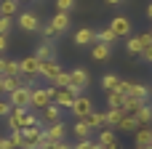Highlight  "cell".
<instances>
[{"instance_id":"46","label":"cell","mask_w":152,"mask_h":149,"mask_svg":"<svg viewBox=\"0 0 152 149\" xmlns=\"http://www.w3.org/2000/svg\"><path fill=\"white\" fill-rule=\"evenodd\" d=\"M88 149H102V147H99V144H96V141H91V147H88Z\"/></svg>"},{"instance_id":"2","label":"cell","mask_w":152,"mask_h":149,"mask_svg":"<svg viewBox=\"0 0 152 149\" xmlns=\"http://www.w3.org/2000/svg\"><path fill=\"white\" fill-rule=\"evenodd\" d=\"M77 96H80L77 88H56V93H53V104L61 107V109H72V104H75Z\"/></svg>"},{"instance_id":"36","label":"cell","mask_w":152,"mask_h":149,"mask_svg":"<svg viewBox=\"0 0 152 149\" xmlns=\"http://www.w3.org/2000/svg\"><path fill=\"white\" fill-rule=\"evenodd\" d=\"M11 27H13V19L11 16H0V35H8Z\"/></svg>"},{"instance_id":"45","label":"cell","mask_w":152,"mask_h":149,"mask_svg":"<svg viewBox=\"0 0 152 149\" xmlns=\"http://www.w3.org/2000/svg\"><path fill=\"white\" fill-rule=\"evenodd\" d=\"M107 3H110V5H123L126 0H107Z\"/></svg>"},{"instance_id":"11","label":"cell","mask_w":152,"mask_h":149,"mask_svg":"<svg viewBox=\"0 0 152 149\" xmlns=\"http://www.w3.org/2000/svg\"><path fill=\"white\" fill-rule=\"evenodd\" d=\"M94 43H96V29L80 27V29L75 32V45H80V48H91Z\"/></svg>"},{"instance_id":"43","label":"cell","mask_w":152,"mask_h":149,"mask_svg":"<svg viewBox=\"0 0 152 149\" xmlns=\"http://www.w3.org/2000/svg\"><path fill=\"white\" fill-rule=\"evenodd\" d=\"M53 149H72V144H67V141H56Z\"/></svg>"},{"instance_id":"40","label":"cell","mask_w":152,"mask_h":149,"mask_svg":"<svg viewBox=\"0 0 152 149\" xmlns=\"http://www.w3.org/2000/svg\"><path fill=\"white\" fill-rule=\"evenodd\" d=\"M142 61H147V64H152V45H147V48L142 51Z\"/></svg>"},{"instance_id":"15","label":"cell","mask_w":152,"mask_h":149,"mask_svg":"<svg viewBox=\"0 0 152 149\" xmlns=\"http://www.w3.org/2000/svg\"><path fill=\"white\" fill-rule=\"evenodd\" d=\"M61 107H56V104H48L45 109H43V120H45V125H53V123H61Z\"/></svg>"},{"instance_id":"30","label":"cell","mask_w":152,"mask_h":149,"mask_svg":"<svg viewBox=\"0 0 152 149\" xmlns=\"http://www.w3.org/2000/svg\"><path fill=\"white\" fill-rule=\"evenodd\" d=\"M37 35H40V37H43L45 43H53V40L59 37V32H56V29H53L51 24H40V29H37Z\"/></svg>"},{"instance_id":"32","label":"cell","mask_w":152,"mask_h":149,"mask_svg":"<svg viewBox=\"0 0 152 149\" xmlns=\"http://www.w3.org/2000/svg\"><path fill=\"white\" fill-rule=\"evenodd\" d=\"M16 11H19L16 0H0V16H13Z\"/></svg>"},{"instance_id":"44","label":"cell","mask_w":152,"mask_h":149,"mask_svg":"<svg viewBox=\"0 0 152 149\" xmlns=\"http://www.w3.org/2000/svg\"><path fill=\"white\" fill-rule=\"evenodd\" d=\"M3 69H5V59L0 56V77H3Z\"/></svg>"},{"instance_id":"21","label":"cell","mask_w":152,"mask_h":149,"mask_svg":"<svg viewBox=\"0 0 152 149\" xmlns=\"http://www.w3.org/2000/svg\"><path fill=\"white\" fill-rule=\"evenodd\" d=\"M83 123H86L91 131H102V128H104V112H96V109H94L88 117H83Z\"/></svg>"},{"instance_id":"18","label":"cell","mask_w":152,"mask_h":149,"mask_svg":"<svg viewBox=\"0 0 152 149\" xmlns=\"http://www.w3.org/2000/svg\"><path fill=\"white\" fill-rule=\"evenodd\" d=\"M91 56H94L96 61H107V59L112 56V45H104V43H94V45H91Z\"/></svg>"},{"instance_id":"38","label":"cell","mask_w":152,"mask_h":149,"mask_svg":"<svg viewBox=\"0 0 152 149\" xmlns=\"http://www.w3.org/2000/svg\"><path fill=\"white\" fill-rule=\"evenodd\" d=\"M56 8L67 13V11H72V8H75V0H56Z\"/></svg>"},{"instance_id":"34","label":"cell","mask_w":152,"mask_h":149,"mask_svg":"<svg viewBox=\"0 0 152 149\" xmlns=\"http://www.w3.org/2000/svg\"><path fill=\"white\" fill-rule=\"evenodd\" d=\"M8 144H11L13 149H24V136H21V131H11Z\"/></svg>"},{"instance_id":"14","label":"cell","mask_w":152,"mask_h":149,"mask_svg":"<svg viewBox=\"0 0 152 149\" xmlns=\"http://www.w3.org/2000/svg\"><path fill=\"white\" fill-rule=\"evenodd\" d=\"M134 141H136L139 149L152 147V125H139V131L134 133Z\"/></svg>"},{"instance_id":"24","label":"cell","mask_w":152,"mask_h":149,"mask_svg":"<svg viewBox=\"0 0 152 149\" xmlns=\"http://www.w3.org/2000/svg\"><path fill=\"white\" fill-rule=\"evenodd\" d=\"M118 131H123V133H136V131H139V120H136V117H131V115H126V117L120 120Z\"/></svg>"},{"instance_id":"19","label":"cell","mask_w":152,"mask_h":149,"mask_svg":"<svg viewBox=\"0 0 152 149\" xmlns=\"http://www.w3.org/2000/svg\"><path fill=\"white\" fill-rule=\"evenodd\" d=\"M144 104H147V101H139V99H134V96H126V101H123V112L131 115V117H136L139 109H142Z\"/></svg>"},{"instance_id":"5","label":"cell","mask_w":152,"mask_h":149,"mask_svg":"<svg viewBox=\"0 0 152 149\" xmlns=\"http://www.w3.org/2000/svg\"><path fill=\"white\" fill-rule=\"evenodd\" d=\"M69 112H72L77 120L88 117V115L94 112V101H91V96H83V93H80V96L75 99V104H72V109H69Z\"/></svg>"},{"instance_id":"28","label":"cell","mask_w":152,"mask_h":149,"mask_svg":"<svg viewBox=\"0 0 152 149\" xmlns=\"http://www.w3.org/2000/svg\"><path fill=\"white\" fill-rule=\"evenodd\" d=\"M21 85H24V77H3V91H5V96L13 93L16 88H21Z\"/></svg>"},{"instance_id":"50","label":"cell","mask_w":152,"mask_h":149,"mask_svg":"<svg viewBox=\"0 0 152 149\" xmlns=\"http://www.w3.org/2000/svg\"><path fill=\"white\" fill-rule=\"evenodd\" d=\"M0 149H3V139H0Z\"/></svg>"},{"instance_id":"9","label":"cell","mask_w":152,"mask_h":149,"mask_svg":"<svg viewBox=\"0 0 152 149\" xmlns=\"http://www.w3.org/2000/svg\"><path fill=\"white\" fill-rule=\"evenodd\" d=\"M27 112L29 109H11V115L5 117L8 120V128L11 131H24L27 128Z\"/></svg>"},{"instance_id":"35","label":"cell","mask_w":152,"mask_h":149,"mask_svg":"<svg viewBox=\"0 0 152 149\" xmlns=\"http://www.w3.org/2000/svg\"><path fill=\"white\" fill-rule=\"evenodd\" d=\"M53 85H56V88H69V85H72V77H69V72H64V69H61V75L53 80Z\"/></svg>"},{"instance_id":"27","label":"cell","mask_w":152,"mask_h":149,"mask_svg":"<svg viewBox=\"0 0 152 149\" xmlns=\"http://www.w3.org/2000/svg\"><path fill=\"white\" fill-rule=\"evenodd\" d=\"M118 83H120V77L115 75V72H107V75H102V88L110 93V91H115L118 88Z\"/></svg>"},{"instance_id":"23","label":"cell","mask_w":152,"mask_h":149,"mask_svg":"<svg viewBox=\"0 0 152 149\" xmlns=\"http://www.w3.org/2000/svg\"><path fill=\"white\" fill-rule=\"evenodd\" d=\"M150 85H144V83H131V91H128V96H134V99H139V101H147V96H150Z\"/></svg>"},{"instance_id":"33","label":"cell","mask_w":152,"mask_h":149,"mask_svg":"<svg viewBox=\"0 0 152 149\" xmlns=\"http://www.w3.org/2000/svg\"><path fill=\"white\" fill-rule=\"evenodd\" d=\"M3 77H21L19 61H8V59H5V69H3Z\"/></svg>"},{"instance_id":"1","label":"cell","mask_w":152,"mask_h":149,"mask_svg":"<svg viewBox=\"0 0 152 149\" xmlns=\"http://www.w3.org/2000/svg\"><path fill=\"white\" fill-rule=\"evenodd\" d=\"M53 93H56V85L51 88H32V96H29V109H45L48 104H53Z\"/></svg>"},{"instance_id":"16","label":"cell","mask_w":152,"mask_h":149,"mask_svg":"<svg viewBox=\"0 0 152 149\" xmlns=\"http://www.w3.org/2000/svg\"><path fill=\"white\" fill-rule=\"evenodd\" d=\"M51 27L61 35V32H67L69 29V13H64V11H56V16L51 19Z\"/></svg>"},{"instance_id":"25","label":"cell","mask_w":152,"mask_h":149,"mask_svg":"<svg viewBox=\"0 0 152 149\" xmlns=\"http://www.w3.org/2000/svg\"><path fill=\"white\" fill-rule=\"evenodd\" d=\"M126 51L131 53V56H142V51H144V45H142V40L139 37H126Z\"/></svg>"},{"instance_id":"37","label":"cell","mask_w":152,"mask_h":149,"mask_svg":"<svg viewBox=\"0 0 152 149\" xmlns=\"http://www.w3.org/2000/svg\"><path fill=\"white\" fill-rule=\"evenodd\" d=\"M11 109H13V107H11V101L0 96V117H8V115H11Z\"/></svg>"},{"instance_id":"41","label":"cell","mask_w":152,"mask_h":149,"mask_svg":"<svg viewBox=\"0 0 152 149\" xmlns=\"http://www.w3.org/2000/svg\"><path fill=\"white\" fill-rule=\"evenodd\" d=\"M8 48V35H0V53Z\"/></svg>"},{"instance_id":"39","label":"cell","mask_w":152,"mask_h":149,"mask_svg":"<svg viewBox=\"0 0 152 149\" xmlns=\"http://www.w3.org/2000/svg\"><path fill=\"white\" fill-rule=\"evenodd\" d=\"M139 40H142V45H144V48L152 45V32H142V35H139Z\"/></svg>"},{"instance_id":"8","label":"cell","mask_w":152,"mask_h":149,"mask_svg":"<svg viewBox=\"0 0 152 149\" xmlns=\"http://www.w3.org/2000/svg\"><path fill=\"white\" fill-rule=\"evenodd\" d=\"M19 27H21L24 32H37V29H40V19H37V13H35V11H21V16H19Z\"/></svg>"},{"instance_id":"31","label":"cell","mask_w":152,"mask_h":149,"mask_svg":"<svg viewBox=\"0 0 152 149\" xmlns=\"http://www.w3.org/2000/svg\"><path fill=\"white\" fill-rule=\"evenodd\" d=\"M136 120H139V125H152V104H144V107L139 109Z\"/></svg>"},{"instance_id":"22","label":"cell","mask_w":152,"mask_h":149,"mask_svg":"<svg viewBox=\"0 0 152 149\" xmlns=\"http://www.w3.org/2000/svg\"><path fill=\"white\" fill-rule=\"evenodd\" d=\"M123 101H126V93H120L118 88L107 93V109H123Z\"/></svg>"},{"instance_id":"7","label":"cell","mask_w":152,"mask_h":149,"mask_svg":"<svg viewBox=\"0 0 152 149\" xmlns=\"http://www.w3.org/2000/svg\"><path fill=\"white\" fill-rule=\"evenodd\" d=\"M69 77H72V85H69V88H77L80 93H83V91L91 85V75H88L83 67H75V69L69 72Z\"/></svg>"},{"instance_id":"26","label":"cell","mask_w":152,"mask_h":149,"mask_svg":"<svg viewBox=\"0 0 152 149\" xmlns=\"http://www.w3.org/2000/svg\"><path fill=\"white\" fill-rule=\"evenodd\" d=\"M115 40H118V35H115V32H112L110 27H104V29H99V32H96V43H104V45H112Z\"/></svg>"},{"instance_id":"42","label":"cell","mask_w":152,"mask_h":149,"mask_svg":"<svg viewBox=\"0 0 152 149\" xmlns=\"http://www.w3.org/2000/svg\"><path fill=\"white\" fill-rule=\"evenodd\" d=\"M88 147H91V139H88V141H77L72 149H88Z\"/></svg>"},{"instance_id":"4","label":"cell","mask_w":152,"mask_h":149,"mask_svg":"<svg viewBox=\"0 0 152 149\" xmlns=\"http://www.w3.org/2000/svg\"><path fill=\"white\" fill-rule=\"evenodd\" d=\"M19 69H21V75H24L27 80H37V77H40V61H37L35 56H24V59L19 61Z\"/></svg>"},{"instance_id":"48","label":"cell","mask_w":152,"mask_h":149,"mask_svg":"<svg viewBox=\"0 0 152 149\" xmlns=\"http://www.w3.org/2000/svg\"><path fill=\"white\" fill-rule=\"evenodd\" d=\"M3 93H5V91H3V77H0V96H3Z\"/></svg>"},{"instance_id":"13","label":"cell","mask_w":152,"mask_h":149,"mask_svg":"<svg viewBox=\"0 0 152 149\" xmlns=\"http://www.w3.org/2000/svg\"><path fill=\"white\" fill-rule=\"evenodd\" d=\"M102 149H120L118 144V139H115V133H112V128H102L99 131V141H96Z\"/></svg>"},{"instance_id":"49","label":"cell","mask_w":152,"mask_h":149,"mask_svg":"<svg viewBox=\"0 0 152 149\" xmlns=\"http://www.w3.org/2000/svg\"><path fill=\"white\" fill-rule=\"evenodd\" d=\"M16 3H32V0H16Z\"/></svg>"},{"instance_id":"6","label":"cell","mask_w":152,"mask_h":149,"mask_svg":"<svg viewBox=\"0 0 152 149\" xmlns=\"http://www.w3.org/2000/svg\"><path fill=\"white\" fill-rule=\"evenodd\" d=\"M61 75V64L56 59H48V61H40V77H45L48 83H53L56 77Z\"/></svg>"},{"instance_id":"12","label":"cell","mask_w":152,"mask_h":149,"mask_svg":"<svg viewBox=\"0 0 152 149\" xmlns=\"http://www.w3.org/2000/svg\"><path fill=\"white\" fill-rule=\"evenodd\" d=\"M110 29H112L118 37H128V35H131V21H128L126 16H115V19L110 21Z\"/></svg>"},{"instance_id":"52","label":"cell","mask_w":152,"mask_h":149,"mask_svg":"<svg viewBox=\"0 0 152 149\" xmlns=\"http://www.w3.org/2000/svg\"><path fill=\"white\" fill-rule=\"evenodd\" d=\"M150 91H152V88H150Z\"/></svg>"},{"instance_id":"29","label":"cell","mask_w":152,"mask_h":149,"mask_svg":"<svg viewBox=\"0 0 152 149\" xmlns=\"http://www.w3.org/2000/svg\"><path fill=\"white\" fill-rule=\"evenodd\" d=\"M72 133L77 136V141H88V139H91V128H88V125H86L83 120H77V123H75Z\"/></svg>"},{"instance_id":"10","label":"cell","mask_w":152,"mask_h":149,"mask_svg":"<svg viewBox=\"0 0 152 149\" xmlns=\"http://www.w3.org/2000/svg\"><path fill=\"white\" fill-rule=\"evenodd\" d=\"M64 139H67V125L64 123L45 125V141L48 144H56V141H64Z\"/></svg>"},{"instance_id":"20","label":"cell","mask_w":152,"mask_h":149,"mask_svg":"<svg viewBox=\"0 0 152 149\" xmlns=\"http://www.w3.org/2000/svg\"><path fill=\"white\" fill-rule=\"evenodd\" d=\"M123 117H126L123 109H107V112H104V125H107V128H118Z\"/></svg>"},{"instance_id":"3","label":"cell","mask_w":152,"mask_h":149,"mask_svg":"<svg viewBox=\"0 0 152 149\" xmlns=\"http://www.w3.org/2000/svg\"><path fill=\"white\" fill-rule=\"evenodd\" d=\"M29 96H32V88L21 85V88H16L13 93H8V101H11L13 109H29Z\"/></svg>"},{"instance_id":"47","label":"cell","mask_w":152,"mask_h":149,"mask_svg":"<svg viewBox=\"0 0 152 149\" xmlns=\"http://www.w3.org/2000/svg\"><path fill=\"white\" fill-rule=\"evenodd\" d=\"M147 16H150V19H152V3H150V5H147Z\"/></svg>"},{"instance_id":"17","label":"cell","mask_w":152,"mask_h":149,"mask_svg":"<svg viewBox=\"0 0 152 149\" xmlns=\"http://www.w3.org/2000/svg\"><path fill=\"white\" fill-rule=\"evenodd\" d=\"M53 53H56V51H53V43H45V40H43V43L35 48L32 56H35L37 61H48V59H53Z\"/></svg>"},{"instance_id":"51","label":"cell","mask_w":152,"mask_h":149,"mask_svg":"<svg viewBox=\"0 0 152 149\" xmlns=\"http://www.w3.org/2000/svg\"><path fill=\"white\" fill-rule=\"evenodd\" d=\"M144 149H152V147H144Z\"/></svg>"}]
</instances>
